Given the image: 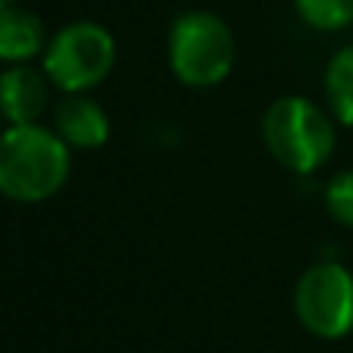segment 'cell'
Returning a JSON list of instances; mask_svg holds the SVG:
<instances>
[{
	"label": "cell",
	"instance_id": "1",
	"mask_svg": "<svg viewBox=\"0 0 353 353\" xmlns=\"http://www.w3.org/2000/svg\"><path fill=\"white\" fill-rule=\"evenodd\" d=\"M72 171L68 146L41 124L6 128L0 134V195L22 205L47 201L65 186Z\"/></svg>",
	"mask_w": 353,
	"mask_h": 353
},
{
	"label": "cell",
	"instance_id": "2",
	"mask_svg": "<svg viewBox=\"0 0 353 353\" xmlns=\"http://www.w3.org/2000/svg\"><path fill=\"white\" fill-rule=\"evenodd\" d=\"M263 143L292 174H313L335 152V118L307 97H282L263 112Z\"/></svg>",
	"mask_w": 353,
	"mask_h": 353
},
{
	"label": "cell",
	"instance_id": "3",
	"mask_svg": "<svg viewBox=\"0 0 353 353\" xmlns=\"http://www.w3.org/2000/svg\"><path fill=\"white\" fill-rule=\"evenodd\" d=\"M168 62L180 84L217 87L236 65V37L214 12H183L168 34Z\"/></svg>",
	"mask_w": 353,
	"mask_h": 353
},
{
	"label": "cell",
	"instance_id": "4",
	"mask_svg": "<svg viewBox=\"0 0 353 353\" xmlns=\"http://www.w3.org/2000/svg\"><path fill=\"white\" fill-rule=\"evenodd\" d=\"M115 65V37L99 22H72L50 37L43 74L62 93H84L103 84Z\"/></svg>",
	"mask_w": 353,
	"mask_h": 353
},
{
	"label": "cell",
	"instance_id": "5",
	"mask_svg": "<svg viewBox=\"0 0 353 353\" xmlns=\"http://www.w3.org/2000/svg\"><path fill=\"white\" fill-rule=\"evenodd\" d=\"M294 316L323 341H338V338L353 332V273L344 263L323 261L313 263L301 273L294 285Z\"/></svg>",
	"mask_w": 353,
	"mask_h": 353
},
{
	"label": "cell",
	"instance_id": "6",
	"mask_svg": "<svg viewBox=\"0 0 353 353\" xmlns=\"http://www.w3.org/2000/svg\"><path fill=\"white\" fill-rule=\"evenodd\" d=\"M53 130L68 149H99L109 143L112 124L99 103L84 93H65L53 109Z\"/></svg>",
	"mask_w": 353,
	"mask_h": 353
},
{
	"label": "cell",
	"instance_id": "7",
	"mask_svg": "<svg viewBox=\"0 0 353 353\" xmlns=\"http://www.w3.org/2000/svg\"><path fill=\"white\" fill-rule=\"evenodd\" d=\"M50 103L47 74L28 65H10L0 74V118L10 128L37 124Z\"/></svg>",
	"mask_w": 353,
	"mask_h": 353
},
{
	"label": "cell",
	"instance_id": "8",
	"mask_svg": "<svg viewBox=\"0 0 353 353\" xmlns=\"http://www.w3.org/2000/svg\"><path fill=\"white\" fill-rule=\"evenodd\" d=\"M47 28L37 12L22 10L16 3L0 10V62L25 65L41 50H47Z\"/></svg>",
	"mask_w": 353,
	"mask_h": 353
},
{
	"label": "cell",
	"instance_id": "9",
	"mask_svg": "<svg viewBox=\"0 0 353 353\" xmlns=\"http://www.w3.org/2000/svg\"><path fill=\"white\" fill-rule=\"evenodd\" d=\"M325 99L332 118L344 128H353V43L341 47L325 65Z\"/></svg>",
	"mask_w": 353,
	"mask_h": 353
},
{
	"label": "cell",
	"instance_id": "10",
	"mask_svg": "<svg viewBox=\"0 0 353 353\" xmlns=\"http://www.w3.org/2000/svg\"><path fill=\"white\" fill-rule=\"evenodd\" d=\"M294 10L316 31H341L353 22V0H294Z\"/></svg>",
	"mask_w": 353,
	"mask_h": 353
},
{
	"label": "cell",
	"instance_id": "11",
	"mask_svg": "<svg viewBox=\"0 0 353 353\" xmlns=\"http://www.w3.org/2000/svg\"><path fill=\"white\" fill-rule=\"evenodd\" d=\"M325 211L335 223L353 230V171H341L325 186Z\"/></svg>",
	"mask_w": 353,
	"mask_h": 353
},
{
	"label": "cell",
	"instance_id": "12",
	"mask_svg": "<svg viewBox=\"0 0 353 353\" xmlns=\"http://www.w3.org/2000/svg\"><path fill=\"white\" fill-rule=\"evenodd\" d=\"M6 6H12V0H0V10H6Z\"/></svg>",
	"mask_w": 353,
	"mask_h": 353
}]
</instances>
